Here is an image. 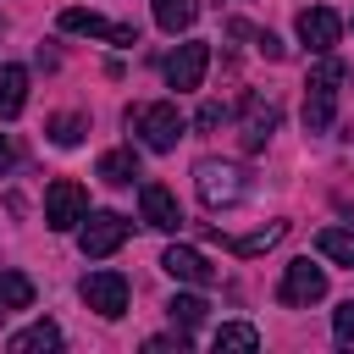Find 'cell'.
<instances>
[{"label":"cell","instance_id":"1","mask_svg":"<svg viewBox=\"0 0 354 354\" xmlns=\"http://www.w3.org/2000/svg\"><path fill=\"white\" fill-rule=\"evenodd\" d=\"M348 77V66L343 61H332V55H321L315 61V72H310V83H304V127L310 133H326L332 127V111H337V83Z\"/></svg>","mask_w":354,"mask_h":354},{"label":"cell","instance_id":"2","mask_svg":"<svg viewBox=\"0 0 354 354\" xmlns=\"http://www.w3.org/2000/svg\"><path fill=\"white\" fill-rule=\"evenodd\" d=\"M133 133H144V144L155 149V155H166V149H177V138H183V111L171 105V100H155V105H138L133 116Z\"/></svg>","mask_w":354,"mask_h":354},{"label":"cell","instance_id":"3","mask_svg":"<svg viewBox=\"0 0 354 354\" xmlns=\"http://www.w3.org/2000/svg\"><path fill=\"white\" fill-rule=\"evenodd\" d=\"M127 232H133V221H127V216H116V210H94V216H83L77 249H83L88 260H105V254H116V249L127 243Z\"/></svg>","mask_w":354,"mask_h":354},{"label":"cell","instance_id":"4","mask_svg":"<svg viewBox=\"0 0 354 354\" xmlns=\"http://www.w3.org/2000/svg\"><path fill=\"white\" fill-rule=\"evenodd\" d=\"M194 177H199V199L216 210V205H238L243 194H249V183H243V171L238 166H227V160H199L194 166Z\"/></svg>","mask_w":354,"mask_h":354},{"label":"cell","instance_id":"5","mask_svg":"<svg viewBox=\"0 0 354 354\" xmlns=\"http://www.w3.org/2000/svg\"><path fill=\"white\" fill-rule=\"evenodd\" d=\"M83 216H88V194H83V183H72V177H55V183H50V194H44V227H55V232H72Z\"/></svg>","mask_w":354,"mask_h":354},{"label":"cell","instance_id":"6","mask_svg":"<svg viewBox=\"0 0 354 354\" xmlns=\"http://www.w3.org/2000/svg\"><path fill=\"white\" fill-rule=\"evenodd\" d=\"M277 299H282L288 310H310V304H321V299H326V271L310 266V260H293V266L282 271Z\"/></svg>","mask_w":354,"mask_h":354},{"label":"cell","instance_id":"7","mask_svg":"<svg viewBox=\"0 0 354 354\" xmlns=\"http://www.w3.org/2000/svg\"><path fill=\"white\" fill-rule=\"evenodd\" d=\"M61 33L111 39V44H122V50H133V44H138V28H133V22H105L100 11H77V6H66V11H61Z\"/></svg>","mask_w":354,"mask_h":354},{"label":"cell","instance_id":"8","mask_svg":"<svg viewBox=\"0 0 354 354\" xmlns=\"http://www.w3.org/2000/svg\"><path fill=\"white\" fill-rule=\"evenodd\" d=\"M127 299H133V288H127L122 271H88V277H83V304L100 310L105 321H116V315L127 310Z\"/></svg>","mask_w":354,"mask_h":354},{"label":"cell","instance_id":"9","mask_svg":"<svg viewBox=\"0 0 354 354\" xmlns=\"http://www.w3.org/2000/svg\"><path fill=\"white\" fill-rule=\"evenodd\" d=\"M205 66H210V44L205 39H188V44H177L171 55H166V88H199L205 83Z\"/></svg>","mask_w":354,"mask_h":354},{"label":"cell","instance_id":"10","mask_svg":"<svg viewBox=\"0 0 354 354\" xmlns=\"http://www.w3.org/2000/svg\"><path fill=\"white\" fill-rule=\"evenodd\" d=\"M299 39H304L310 55H332V44L343 39V17L332 6H304L299 11Z\"/></svg>","mask_w":354,"mask_h":354},{"label":"cell","instance_id":"11","mask_svg":"<svg viewBox=\"0 0 354 354\" xmlns=\"http://www.w3.org/2000/svg\"><path fill=\"white\" fill-rule=\"evenodd\" d=\"M160 271H166L171 282H194V288H210V282L221 277V271H216L199 249H188V243H171V249L160 254Z\"/></svg>","mask_w":354,"mask_h":354},{"label":"cell","instance_id":"12","mask_svg":"<svg viewBox=\"0 0 354 354\" xmlns=\"http://www.w3.org/2000/svg\"><path fill=\"white\" fill-rule=\"evenodd\" d=\"M138 210H144V221H149L155 232H177V227H183L177 194H171L166 183H144V188H138Z\"/></svg>","mask_w":354,"mask_h":354},{"label":"cell","instance_id":"13","mask_svg":"<svg viewBox=\"0 0 354 354\" xmlns=\"http://www.w3.org/2000/svg\"><path fill=\"white\" fill-rule=\"evenodd\" d=\"M271 133H277V105L260 94H243V149H266Z\"/></svg>","mask_w":354,"mask_h":354},{"label":"cell","instance_id":"14","mask_svg":"<svg viewBox=\"0 0 354 354\" xmlns=\"http://www.w3.org/2000/svg\"><path fill=\"white\" fill-rule=\"evenodd\" d=\"M22 105H28V72L22 66H0V116L11 122V116H22Z\"/></svg>","mask_w":354,"mask_h":354},{"label":"cell","instance_id":"15","mask_svg":"<svg viewBox=\"0 0 354 354\" xmlns=\"http://www.w3.org/2000/svg\"><path fill=\"white\" fill-rule=\"evenodd\" d=\"M28 304H33V277H22V271H0V321L17 315V310H28Z\"/></svg>","mask_w":354,"mask_h":354},{"label":"cell","instance_id":"16","mask_svg":"<svg viewBox=\"0 0 354 354\" xmlns=\"http://www.w3.org/2000/svg\"><path fill=\"white\" fill-rule=\"evenodd\" d=\"M133 177H138V155H133V149H105V155H100V183L127 188Z\"/></svg>","mask_w":354,"mask_h":354},{"label":"cell","instance_id":"17","mask_svg":"<svg viewBox=\"0 0 354 354\" xmlns=\"http://www.w3.org/2000/svg\"><path fill=\"white\" fill-rule=\"evenodd\" d=\"M11 354H39V348H61V326L55 321H33L28 332H17L11 343H6Z\"/></svg>","mask_w":354,"mask_h":354},{"label":"cell","instance_id":"18","mask_svg":"<svg viewBox=\"0 0 354 354\" xmlns=\"http://www.w3.org/2000/svg\"><path fill=\"white\" fill-rule=\"evenodd\" d=\"M194 17H199V0H155V22H160V33H183V28H194Z\"/></svg>","mask_w":354,"mask_h":354},{"label":"cell","instance_id":"19","mask_svg":"<svg viewBox=\"0 0 354 354\" xmlns=\"http://www.w3.org/2000/svg\"><path fill=\"white\" fill-rule=\"evenodd\" d=\"M44 133H50V144H61V149H72V144H83V133H88V116H83V111H66V116H50V122H44Z\"/></svg>","mask_w":354,"mask_h":354},{"label":"cell","instance_id":"20","mask_svg":"<svg viewBox=\"0 0 354 354\" xmlns=\"http://www.w3.org/2000/svg\"><path fill=\"white\" fill-rule=\"evenodd\" d=\"M315 249H321L326 260H337V266H354V232H348V227H321V232H315Z\"/></svg>","mask_w":354,"mask_h":354},{"label":"cell","instance_id":"21","mask_svg":"<svg viewBox=\"0 0 354 354\" xmlns=\"http://www.w3.org/2000/svg\"><path fill=\"white\" fill-rule=\"evenodd\" d=\"M166 315H171V326H183V332H194L205 315H210V304L199 299V293H177L171 304H166Z\"/></svg>","mask_w":354,"mask_h":354},{"label":"cell","instance_id":"22","mask_svg":"<svg viewBox=\"0 0 354 354\" xmlns=\"http://www.w3.org/2000/svg\"><path fill=\"white\" fill-rule=\"evenodd\" d=\"M288 232V221H271V227H260V232H243V238H227V249L232 254H266L277 238Z\"/></svg>","mask_w":354,"mask_h":354},{"label":"cell","instance_id":"23","mask_svg":"<svg viewBox=\"0 0 354 354\" xmlns=\"http://www.w3.org/2000/svg\"><path fill=\"white\" fill-rule=\"evenodd\" d=\"M216 348H260V332L254 326H216Z\"/></svg>","mask_w":354,"mask_h":354},{"label":"cell","instance_id":"24","mask_svg":"<svg viewBox=\"0 0 354 354\" xmlns=\"http://www.w3.org/2000/svg\"><path fill=\"white\" fill-rule=\"evenodd\" d=\"M332 343H337V348H354V299L337 304V315H332Z\"/></svg>","mask_w":354,"mask_h":354},{"label":"cell","instance_id":"25","mask_svg":"<svg viewBox=\"0 0 354 354\" xmlns=\"http://www.w3.org/2000/svg\"><path fill=\"white\" fill-rule=\"evenodd\" d=\"M221 122H227V105H216V100H205V105H199V116H194V127H199V133H216Z\"/></svg>","mask_w":354,"mask_h":354},{"label":"cell","instance_id":"26","mask_svg":"<svg viewBox=\"0 0 354 354\" xmlns=\"http://www.w3.org/2000/svg\"><path fill=\"white\" fill-rule=\"evenodd\" d=\"M249 39H254V44H260V55H271V61H282V55H288V44H277L271 33H249Z\"/></svg>","mask_w":354,"mask_h":354},{"label":"cell","instance_id":"27","mask_svg":"<svg viewBox=\"0 0 354 354\" xmlns=\"http://www.w3.org/2000/svg\"><path fill=\"white\" fill-rule=\"evenodd\" d=\"M11 171V144H6V133H0V177Z\"/></svg>","mask_w":354,"mask_h":354}]
</instances>
